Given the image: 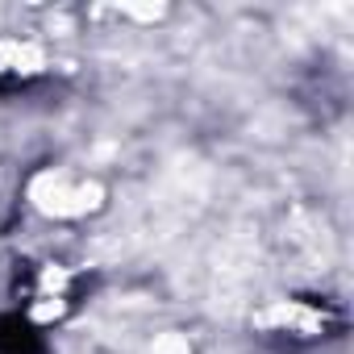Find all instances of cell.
Listing matches in <instances>:
<instances>
[{
	"label": "cell",
	"mask_w": 354,
	"mask_h": 354,
	"mask_svg": "<svg viewBox=\"0 0 354 354\" xmlns=\"http://www.w3.org/2000/svg\"><path fill=\"white\" fill-rule=\"evenodd\" d=\"M0 67L5 71H38L42 67V46L21 42V38H5L0 42Z\"/></svg>",
	"instance_id": "cell-1"
},
{
	"label": "cell",
	"mask_w": 354,
	"mask_h": 354,
	"mask_svg": "<svg viewBox=\"0 0 354 354\" xmlns=\"http://www.w3.org/2000/svg\"><path fill=\"white\" fill-rule=\"evenodd\" d=\"M142 354H192V342L184 333H158Z\"/></svg>",
	"instance_id": "cell-2"
}]
</instances>
